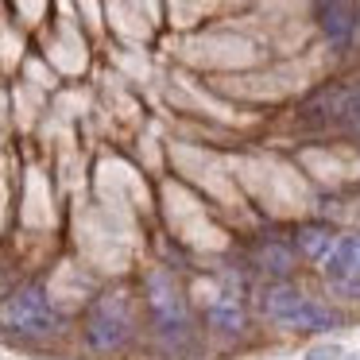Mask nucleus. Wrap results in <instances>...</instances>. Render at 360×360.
I'll list each match as a JSON object with an SVG mask.
<instances>
[{
    "label": "nucleus",
    "mask_w": 360,
    "mask_h": 360,
    "mask_svg": "<svg viewBox=\"0 0 360 360\" xmlns=\"http://www.w3.org/2000/svg\"><path fill=\"white\" fill-rule=\"evenodd\" d=\"M58 326V314L51 306V298L43 295V287H20L16 295H8L0 302V329L20 337L51 333Z\"/></svg>",
    "instance_id": "f257e3e1"
},
{
    "label": "nucleus",
    "mask_w": 360,
    "mask_h": 360,
    "mask_svg": "<svg viewBox=\"0 0 360 360\" xmlns=\"http://www.w3.org/2000/svg\"><path fill=\"white\" fill-rule=\"evenodd\" d=\"M264 314H271L283 326H298V329H329L333 326V314L321 310L318 302H310L306 295H298L295 287L264 290Z\"/></svg>",
    "instance_id": "f03ea898"
},
{
    "label": "nucleus",
    "mask_w": 360,
    "mask_h": 360,
    "mask_svg": "<svg viewBox=\"0 0 360 360\" xmlns=\"http://www.w3.org/2000/svg\"><path fill=\"white\" fill-rule=\"evenodd\" d=\"M132 337V318H128V302L120 295H109L94 306L86 326V341L97 352H112Z\"/></svg>",
    "instance_id": "7ed1b4c3"
},
{
    "label": "nucleus",
    "mask_w": 360,
    "mask_h": 360,
    "mask_svg": "<svg viewBox=\"0 0 360 360\" xmlns=\"http://www.w3.org/2000/svg\"><path fill=\"white\" fill-rule=\"evenodd\" d=\"M148 306H151V314H155V326L163 337H182L190 329L182 290L174 287V279L167 271H155L148 279Z\"/></svg>",
    "instance_id": "20e7f679"
},
{
    "label": "nucleus",
    "mask_w": 360,
    "mask_h": 360,
    "mask_svg": "<svg viewBox=\"0 0 360 360\" xmlns=\"http://www.w3.org/2000/svg\"><path fill=\"white\" fill-rule=\"evenodd\" d=\"M326 279H333V283L360 279V236H341L337 244H329V252H326Z\"/></svg>",
    "instance_id": "39448f33"
},
{
    "label": "nucleus",
    "mask_w": 360,
    "mask_h": 360,
    "mask_svg": "<svg viewBox=\"0 0 360 360\" xmlns=\"http://www.w3.org/2000/svg\"><path fill=\"white\" fill-rule=\"evenodd\" d=\"M352 27H356V16H352V8L345 0H326L321 4V32L329 35V43L345 47L352 39Z\"/></svg>",
    "instance_id": "423d86ee"
},
{
    "label": "nucleus",
    "mask_w": 360,
    "mask_h": 360,
    "mask_svg": "<svg viewBox=\"0 0 360 360\" xmlns=\"http://www.w3.org/2000/svg\"><path fill=\"white\" fill-rule=\"evenodd\" d=\"M256 259L264 264V271H271V275H287L290 267H295V252L283 248V244H264V248L256 252Z\"/></svg>",
    "instance_id": "0eeeda50"
},
{
    "label": "nucleus",
    "mask_w": 360,
    "mask_h": 360,
    "mask_svg": "<svg viewBox=\"0 0 360 360\" xmlns=\"http://www.w3.org/2000/svg\"><path fill=\"white\" fill-rule=\"evenodd\" d=\"M298 244H302V252L310 259H321L329 252V233L326 229H302V233H298Z\"/></svg>",
    "instance_id": "6e6552de"
},
{
    "label": "nucleus",
    "mask_w": 360,
    "mask_h": 360,
    "mask_svg": "<svg viewBox=\"0 0 360 360\" xmlns=\"http://www.w3.org/2000/svg\"><path fill=\"white\" fill-rule=\"evenodd\" d=\"M333 356H341V345H318V349L306 352V360H333Z\"/></svg>",
    "instance_id": "1a4fd4ad"
},
{
    "label": "nucleus",
    "mask_w": 360,
    "mask_h": 360,
    "mask_svg": "<svg viewBox=\"0 0 360 360\" xmlns=\"http://www.w3.org/2000/svg\"><path fill=\"white\" fill-rule=\"evenodd\" d=\"M0 290H4V275H0Z\"/></svg>",
    "instance_id": "9d476101"
}]
</instances>
